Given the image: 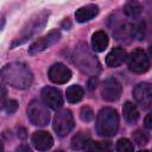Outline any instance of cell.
I'll return each instance as SVG.
<instances>
[{"mask_svg":"<svg viewBox=\"0 0 152 152\" xmlns=\"http://www.w3.org/2000/svg\"><path fill=\"white\" fill-rule=\"evenodd\" d=\"M1 80L4 83L15 89H27L33 82V74L31 69L21 62H12L2 66Z\"/></svg>","mask_w":152,"mask_h":152,"instance_id":"6da1fadb","label":"cell"},{"mask_svg":"<svg viewBox=\"0 0 152 152\" xmlns=\"http://www.w3.org/2000/svg\"><path fill=\"white\" fill-rule=\"evenodd\" d=\"M49 11L43 10L36 14H33L23 26V28L19 31V33L15 36V38L13 39V42L11 43L10 48L13 49L18 45H21L24 43H26L27 40H30L32 37H34L37 33H39L46 25L48 19H49Z\"/></svg>","mask_w":152,"mask_h":152,"instance_id":"7a4b0ae2","label":"cell"},{"mask_svg":"<svg viewBox=\"0 0 152 152\" xmlns=\"http://www.w3.org/2000/svg\"><path fill=\"white\" fill-rule=\"evenodd\" d=\"M72 57H74L75 64L82 72L91 75V76H96L101 71L100 62L93 55V52L88 49V46L83 43L76 46Z\"/></svg>","mask_w":152,"mask_h":152,"instance_id":"3957f363","label":"cell"},{"mask_svg":"<svg viewBox=\"0 0 152 152\" xmlns=\"http://www.w3.org/2000/svg\"><path fill=\"white\" fill-rule=\"evenodd\" d=\"M95 128H96L97 134L101 137L109 138V137L115 135L118 129H119L118 112L110 107L102 108L96 116Z\"/></svg>","mask_w":152,"mask_h":152,"instance_id":"277c9868","label":"cell"},{"mask_svg":"<svg viewBox=\"0 0 152 152\" xmlns=\"http://www.w3.org/2000/svg\"><path fill=\"white\" fill-rule=\"evenodd\" d=\"M27 118L34 126H46L50 120L48 106L40 100H32L27 106Z\"/></svg>","mask_w":152,"mask_h":152,"instance_id":"5b68a950","label":"cell"},{"mask_svg":"<svg viewBox=\"0 0 152 152\" xmlns=\"http://www.w3.org/2000/svg\"><path fill=\"white\" fill-rule=\"evenodd\" d=\"M74 116L69 109H62L57 112L53 118V129L59 137H65L74 128Z\"/></svg>","mask_w":152,"mask_h":152,"instance_id":"8992f818","label":"cell"},{"mask_svg":"<svg viewBox=\"0 0 152 152\" xmlns=\"http://www.w3.org/2000/svg\"><path fill=\"white\" fill-rule=\"evenodd\" d=\"M127 62H128L129 70L135 74H142V72L147 71L150 68V59H148L147 55L140 49L133 50L131 52V55L128 56Z\"/></svg>","mask_w":152,"mask_h":152,"instance_id":"52a82bcc","label":"cell"},{"mask_svg":"<svg viewBox=\"0 0 152 152\" xmlns=\"http://www.w3.org/2000/svg\"><path fill=\"white\" fill-rule=\"evenodd\" d=\"M59 39H61V32L57 30H53V31L49 32L46 36H44V37L39 38L38 40H36L34 43H32L31 46L28 48V53L31 56H33L39 52H43L44 50L55 45Z\"/></svg>","mask_w":152,"mask_h":152,"instance_id":"ba28073f","label":"cell"},{"mask_svg":"<svg viewBox=\"0 0 152 152\" xmlns=\"http://www.w3.org/2000/svg\"><path fill=\"white\" fill-rule=\"evenodd\" d=\"M121 91H122V87H121L120 82L114 77H109L102 84L101 95L104 101L114 102L120 99Z\"/></svg>","mask_w":152,"mask_h":152,"instance_id":"9c48e42d","label":"cell"},{"mask_svg":"<svg viewBox=\"0 0 152 152\" xmlns=\"http://www.w3.org/2000/svg\"><path fill=\"white\" fill-rule=\"evenodd\" d=\"M133 96L142 108H148L152 104V83L141 82L137 84L133 89Z\"/></svg>","mask_w":152,"mask_h":152,"instance_id":"30bf717a","label":"cell"},{"mask_svg":"<svg viewBox=\"0 0 152 152\" xmlns=\"http://www.w3.org/2000/svg\"><path fill=\"white\" fill-rule=\"evenodd\" d=\"M49 78L51 82L56 84H63L66 83L71 78V71L70 69L64 65L63 63H55L49 69Z\"/></svg>","mask_w":152,"mask_h":152,"instance_id":"8fae6325","label":"cell"},{"mask_svg":"<svg viewBox=\"0 0 152 152\" xmlns=\"http://www.w3.org/2000/svg\"><path fill=\"white\" fill-rule=\"evenodd\" d=\"M42 99L44 103L52 109H58L63 104L62 93L55 87H44L42 89Z\"/></svg>","mask_w":152,"mask_h":152,"instance_id":"7c38bea8","label":"cell"},{"mask_svg":"<svg viewBox=\"0 0 152 152\" xmlns=\"http://www.w3.org/2000/svg\"><path fill=\"white\" fill-rule=\"evenodd\" d=\"M31 140H32L34 148L38 151H46V150L51 148V146L53 145V139H52L51 134L45 131L34 132L32 134Z\"/></svg>","mask_w":152,"mask_h":152,"instance_id":"4fadbf2b","label":"cell"},{"mask_svg":"<svg viewBox=\"0 0 152 152\" xmlns=\"http://www.w3.org/2000/svg\"><path fill=\"white\" fill-rule=\"evenodd\" d=\"M97 14H99V7L94 4H89L83 7H80L75 12V18H76V21L78 23H86L95 18Z\"/></svg>","mask_w":152,"mask_h":152,"instance_id":"5bb4252c","label":"cell"},{"mask_svg":"<svg viewBox=\"0 0 152 152\" xmlns=\"http://www.w3.org/2000/svg\"><path fill=\"white\" fill-rule=\"evenodd\" d=\"M127 58V52L122 48H114L106 57V64L109 68H116L121 65Z\"/></svg>","mask_w":152,"mask_h":152,"instance_id":"9a60e30c","label":"cell"},{"mask_svg":"<svg viewBox=\"0 0 152 152\" xmlns=\"http://www.w3.org/2000/svg\"><path fill=\"white\" fill-rule=\"evenodd\" d=\"M122 11H124V13L127 18L137 20L140 17L141 12H142V6L138 0H128L124 5Z\"/></svg>","mask_w":152,"mask_h":152,"instance_id":"2e32d148","label":"cell"},{"mask_svg":"<svg viewBox=\"0 0 152 152\" xmlns=\"http://www.w3.org/2000/svg\"><path fill=\"white\" fill-rule=\"evenodd\" d=\"M108 43H109V39L104 31H97L91 37V46L96 52L104 51L106 48L108 46Z\"/></svg>","mask_w":152,"mask_h":152,"instance_id":"e0dca14e","label":"cell"},{"mask_svg":"<svg viewBox=\"0 0 152 152\" xmlns=\"http://www.w3.org/2000/svg\"><path fill=\"white\" fill-rule=\"evenodd\" d=\"M122 113H124V118L128 124H135L139 119V112L135 107V104H133L132 102L127 101L125 102L124 107H122Z\"/></svg>","mask_w":152,"mask_h":152,"instance_id":"ac0fdd59","label":"cell"},{"mask_svg":"<svg viewBox=\"0 0 152 152\" xmlns=\"http://www.w3.org/2000/svg\"><path fill=\"white\" fill-rule=\"evenodd\" d=\"M89 142H90V137L88 132H78L71 139V147L74 150H83L87 148Z\"/></svg>","mask_w":152,"mask_h":152,"instance_id":"d6986e66","label":"cell"},{"mask_svg":"<svg viewBox=\"0 0 152 152\" xmlns=\"http://www.w3.org/2000/svg\"><path fill=\"white\" fill-rule=\"evenodd\" d=\"M65 94H66V100L70 103H76V102H80L83 99L84 90H83V88L81 86L74 84V86H70L66 89V93Z\"/></svg>","mask_w":152,"mask_h":152,"instance_id":"ffe728a7","label":"cell"},{"mask_svg":"<svg viewBox=\"0 0 152 152\" xmlns=\"http://www.w3.org/2000/svg\"><path fill=\"white\" fill-rule=\"evenodd\" d=\"M116 150L119 152H131V151L134 150V146H133V144L128 139L121 138L116 142Z\"/></svg>","mask_w":152,"mask_h":152,"instance_id":"44dd1931","label":"cell"},{"mask_svg":"<svg viewBox=\"0 0 152 152\" xmlns=\"http://www.w3.org/2000/svg\"><path fill=\"white\" fill-rule=\"evenodd\" d=\"M132 137H133L134 142H137L138 145H145V144L148 141V135H147V133L144 132V131H141V129L135 131V132L132 134Z\"/></svg>","mask_w":152,"mask_h":152,"instance_id":"7402d4cb","label":"cell"},{"mask_svg":"<svg viewBox=\"0 0 152 152\" xmlns=\"http://www.w3.org/2000/svg\"><path fill=\"white\" fill-rule=\"evenodd\" d=\"M110 146L109 141H90L87 146V150H97V151H104L108 150Z\"/></svg>","mask_w":152,"mask_h":152,"instance_id":"603a6c76","label":"cell"},{"mask_svg":"<svg viewBox=\"0 0 152 152\" xmlns=\"http://www.w3.org/2000/svg\"><path fill=\"white\" fill-rule=\"evenodd\" d=\"M93 116H94V113H93V110H91V108H90V107L84 106V107H82V108H81L80 118H81V120H82V121L88 122V121H90V120L93 119Z\"/></svg>","mask_w":152,"mask_h":152,"instance_id":"cb8c5ba5","label":"cell"},{"mask_svg":"<svg viewBox=\"0 0 152 152\" xmlns=\"http://www.w3.org/2000/svg\"><path fill=\"white\" fill-rule=\"evenodd\" d=\"M2 108L5 109L6 113L13 114V113L18 109V102H17L15 100H7L6 102L2 103Z\"/></svg>","mask_w":152,"mask_h":152,"instance_id":"d4e9b609","label":"cell"},{"mask_svg":"<svg viewBox=\"0 0 152 152\" xmlns=\"http://www.w3.org/2000/svg\"><path fill=\"white\" fill-rule=\"evenodd\" d=\"M145 10H146V14H147L148 19L152 21V0H146V2H145Z\"/></svg>","mask_w":152,"mask_h":152,"instance_id":"484cf974","label":"cell"},{"mask_svg":"<svg viewBox=\"0 0 152 152\" xmlns=\"http://www.w3.org/2000/svg\"><path fill=\"white\" fill-rule=\"evenodd\" d=\"M144 124H145V127H146V128L152 129V112H151V113H148V114L146 115Z\"/></svg>","mask_w":152,"mask_h":152,"instance_id":"4316f807","label":"cell"},{"mask_svg":"<svg viewBox=\"0 0 152 152\" xmlns=\"http://www.w3.org/2000/svg\"><path fill=\"white\" fill-rule=\"evenodd\" d=\"M148 53H150V56L152 57V44H151L150 48H148Z\"/></svg>","mask_w":152,"mask_h":152,"instance_id":"83f0119b","label":"cell"}]
</instances>
